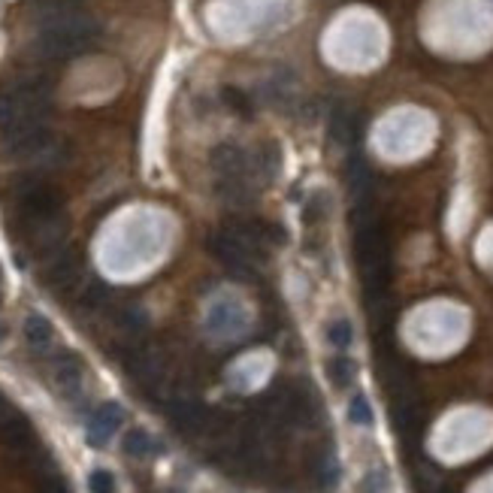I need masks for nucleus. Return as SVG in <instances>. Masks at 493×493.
<instances>
[{
    "label": "nucleus",
    "mask_w": 493,
    "mask_h": 493,
    "mask_svg": "<svg viewBox=\"0 0 493 493\" xmlns=\"http://www.w3.org/2000/svg\"><path fill=\"white\" fill-rule=\"evenodd\" d=\"M100 40V24L85 16V12H58V16L46 19L40 36H36V49L43 58L64 61L88 52Z\"/></svg>",
    "instance_id": "nucleus-1"
},
{
    "label": "nucleus",
    "mask_w": 493,
    "mask_h": 493,
    "mask_svg": "<svg viewBox=\"0 0 493 493\" xmlns=\"http://www.w3.org/2000/svg\"><path fill=\"white\" fill-rule=\"evenodd\" d=\"M12 197H16V209L21 221L46 218V215L61 212V191L43 182L40 176H21L12 182Z\"/></svg>",
    "instance_id": "nucleus-2"
},
{
    "label": "nucleus",
    "mask_w": 493,
    "mask_h": 493,
    "mask_svg": "<svg viewBox=\"0 0 493 493\" xmlns=\"http://www.w3.org/2000/svg\"><path fill=\"white\" fill-rule=\"evenodd\" d=\"M209 251L227 273L236 275V279H245V282L255 279V255H251L243 243H236L224 227L209 236Z\"/></svg>",
    "instance_id": "nucleus-3"
},
{
    "label": "nucleus",
    "mask_w": 493,
    "mask_h": 493,
    "mask_svg": "<svg viewBox=\"0 0 493 493\" xmlns=\"http://www.w3.org/2000/svg\"><path fill=\"white\" fill-rule=\"evenodd\" d=\"M21 227H24V239L31 243V248L46 258H55L67 239V215L64 212L34 218V221H21Z\"/></svg>",
    "instance_id": "nucleus-4"
},
{
    "label": "nucleus",
    "mask_w": 493,
    "mask_h": 493,
    "mask_svg": "<svg viewBox=\"0 0 493 493\" xmlns=\"http://www.w3.org/2000/svg\"><path fill=\"white\" fill-rule=\"evenodd\" d=\"M124 370H128V375L143 390H148V394H155V390L163 385V357L148 345L131 348L124 354Z\"/></svg>",
    "instance_id": "nucleus-5"
},
{
    "label": "nucleus",
    "mask_w": 493,
    "mask_h": 493,
    "mask_svg": "<svg viewBox=\"0 0 493 493\" xmlns=\"http://www.w3.org/2000/svg\"><path fill=\"white\" fill-rule=\"evenodd\" d=\"M170 421L173 427L185 436H197V433H206L209 430V412L200 400L194 397H173L170 400Z\"/></svg>",
    "instance_id": "nucleus-6"
},
{
    "label": "nucleus",
    "mask_w": 493,
    "mask_h": 493,
    "mask_svg": "<svg viewBox=\"0 0 493 493\" xmlns=\"http://www.w3.org/2000/svg\"><path fill=\"white\" fill-rule=\"evenodd\" d=\"M82 279V258L79 251H58L52 258V263L46 267V285L55 290V294H70V290L79 285Z\"/></svg>",
    "instance_id": "nucleus-7"
},
{
    "label": "nucleus",
    "mask_w": 493,
    "mask_h": 493,
    "mask_svg": "<svg viewBox=\"0 0 493 493\" xmlns=\"http://www.w3.org/2000/svg\"><path fill=\"white\" fill-rule=\"evenodd\" d=\"M212 170L218 173V179H248L251 173V158L243 146H233V143H221L212 148L209 155Z\"/></svg>",
    "instance_id": "nucleus-8"
},
{
    "label": "nucleus",
    "mask_w": 493,
    "mask_h": 493,
    "mask_svg": "<svg viewBox=\"0 0 493 493\" xmlns=\"http://www.w3.org/2000/svg\"><path fill=\"white\" fill-rule=\"evenodd\" d=\"M121 421H124V409L118 406V402H103V406L91 415V421H88V430H85L88 445L103 448L106 442L116 436V430L121 427Z\"/></svg>",
    "instance_id": "nucleus-9"
},
{
    "label": "nucleus",
    "mask_w": 493,
    "mask_h": 493,
    "mask_svg": "<svg viewBox=\"0 0 493 493\" xmlns=\"http://www.w3.org/2000/svg\"><path fill=\"white\" fill-rule=\"evenodd\" d=\"M34 439V430L28 424L24 415H19L16 409H9L4 418H0V442L9 448H28Z\"/></svg>",
    "instance_id": "nucleus-10"
},
{
    "label": "nucleus",
    "mask_w": 493,
    "mask_h": 493,
    "mask_svg": "<svg viewBox=\"0 0 493 493\" xmlns=\"http://www.w3.org/2000/svg\"><path fill=\"white\" fill-rule=\"evenodd\" d=\"M55 385H58V390H64V394L79 390V385H82V360L76 357V354L67 351L55 360Z\"/></svg>",
    "instance_id": "nucleus-11"
},
{
    "label": "nucleus",
    "mask_w": 493,
    "mask_h": 493,
    "mask_svg": "<svg viewBox=\"0 0 493 493\" xmlns=\"http://www.w3.org/2000/svg\"><path fill=\"white\" fill-rule=\"evenodd\" d=\"M215 194L227 206H248L255 200V185H248V179H218L215 182Z\"/></svg>",
    "instance_id": "nucleus-12"
},
{
    "label": "nucleus",
    "mask_w": 493,
    "mask_h": 493,
    "mask_svg": "<svg viewBox=\"0 0 493 493\" xmlns=\"http://www.w3.org/2000/svg\"><path fill=\"white\" fill-rule=\"evenodd\" d=\"M348 188L354 200H370L372 191V170L366 167L363 158H351L348 161Z\"/></svg>",
    "instance_id": "nucleus-13"
},
{
    "label": "nucleus",
    "mask_w": 493,
    "mask_h": 493,
    "mask_svg": "<svg viewBox=\"0 0 493 493\" xmlns=\"http://www.w3.org/2000/svg\"><path fill=\"white\" fill-rule=\"evenodd\" d=\"M221 100H224V106L230 109V112H236L239 118H245V121L255 118V103H251V97L243 91V88L224 85V88H221Z\"/></svg>",
    "instance_id": "nucleus-14"
},
{
    "label": "nucleus",
    "mask_w": 493,
    "mask_h": 493,
    "mask_svg": "<svg viewBox=\"0 0 493 493\" xmlns=\"http://www.w3.org/2000/svg\"><path fill=\"white\" fill-rule=\"evenodd\" d=\"M327 131H330L333 143H351L354 140V116L345 106H336L330 112V121H327Z\"/></svg>",
    "instance_id": "nucleus-15"
},
{
    "label": "nucleus",
    "mask_w": 493,
    "mask_h": 493,
    "mask_svg": "<svg viewBox=\"0 0 493 493\" xmlns=\"http://www.w3.org/2000/svg\"><path fill=\"white\" fill-rule=\"evenodd\" d=\"M24 339L31 342V348H46L52 342V324L43 315H28L24 318Z\"/></svg>",
    "instance_id": "nucleus-16"
},
{
    "label": "nucleus",
    "mask_w": 493,
    "mask_h": 493,
    "mask_svg": "<svg viewBox=\"0 0 493 493\" xmlns=\"http://www.w3.org/2000/svg\"><path fill=\"white\" fill-rule=\"evenodd\" d=\"M327 375H330V382L336 387H348L354 382V375H357V363L345 357V354H339V357L327 360Z\"/></svg>",
    "instance_id": "nucleus-17"
},
{
    "label": "nucleus",
    "mask_w": 493,
    "mask_h": 493,
    "mask_svg": "<svg viewBox=\"0 0 493 493\" xmlns=\"http://www.w3.org/2000/svg\"><path fill=\"white\" fill-rule=\"evenodd\" d=\"M315 478H318L321 490H333L339 484V463L330 451H324L318 460H315Z\"/></svg>",
    "instance_id": "nucleus-18"
},
{
    "label": "nucleus",
    "mask_w": 493,
    "mask_h": 493,
    "mask_svg": "<svg viewBox=\"0 0 493 493\" xmlns=\"http://www.w3.org/2000/svg\"><path fill=\"white\" fill-rule=\"evenodd\" d=\"M279 161H282V151L275 143H267V146H260L258 151V158L251 161V170H258L263 179H273L275 170H279Z\"/></svg>",
    "instance_id": "nucleus-19"
},
{
    "label": "nucleus",
    "mask_w": 493,
    "mask_h": 493,
    "mask_svg": "<svg viewBox=\"0 0 493 493\" xmlns=\"http://www.w3.org/2000/svg\"><path fill=\"white\" fill-rule=\"evenodd\" d=\"M155 451H158V445L146 430H131V433L124 436V454H131V457H148V454H155Z\"/></svg>",
    "instance_id": "nucleus-20"
},
{
    "label": "nucleus",
    "mask_w": 493,
    "mask_h": 493,
    "mask_svg": "<svg viewBox=\"0 0 493 493\" xmlns=\"http://www.w3.org/2000/svg\"><path fill=\"white\" fill-rule=\"evenodd\" d=\"M109 297H112V288L106 282L94 279V282H88L85 290H82V306L85 309H100V306H106L109 303Z\"/></svg>",
    "instance_id": "nucleus-21"
},
{
    "label": "nucleus",
    "mask_w": 493,
    "mask_h": 493,
    "mask_svg": "<svg viewBox=\"0 0 493 493\" xmlns=\"http://www.w3.org/2000/svg\"><path fill=\"white\" fill-rule=\"evenodd\" d=\"M327 342H330L333 348H339V351H345L354 342V327H351V321L336 318L330 327H327Z\"/></svg>",
    "instance_id": "nucleus-22"
},
{
    "label": "nucleus",
    "mask_w": 493,
    "mask_h": 493,
    "mask_svg": "<svg viewBox=\"0 0 493 493\" xmlns=\"http://www.w3.org/2000/svg\"><path fill=\"white\" fill-rule=\"evenodd\" d=\"M348 421H351V424H357V427H372L375 415H372L370 400H366L363 394H357V397H354V400L348 402Z\"/></svg>",
    "instance_id": "nucleus-23"
},
{
    "label": "nucleus",
    "mask_w": 493,
    "mask_h": 493,
    "mask_svg": "<svg viewBox=\"0 0 493 493\" xmlns=\"http://www.w3.org/2000/svg\"><path fill=\"white\" fill-rule=\"evenodd\" d=\"M118 324H121L128 333H143L146 327H148V318H146V312H143V309L128 306V309H121V312H118Z\"/></svg>",
    "instance_id": "nucleus-24"
},
{
    "label": "nucleus",
    "mask_w": 493,
    "mask_h": 493,
    "mask_svg": "<svg viewBox=\"0 0 493 493\" xmlns=\"http://www.w3.org/2000/svg\"><path fill=\"white\" fill-rule=\"evenodd\" d=\"M88 484H91V493H116V478L106 469H94L91 478H88Z\"/></svg>",
    "instance_id": "nucleus-25"
},
{
    "label": "nucleus",
    "mask_w": 493,
    "mask_h": 493,
    "mask_svg": "<svg viewBox=\"0 0 493 493\" xmlns=\"http://www.w3.org/2000/svg\"><path fill=\"white\" fill-rule=\"evenodd\" d=\"M321 206H324V194H312L306 209H303V221H306V224H318L324 218V209Z\"/></svg>",
    "instance_id": "nucleus-26"
},
{
    "label": "nucleus",
    "mask_w": 493,
    "mask_h": 493,
    "mask_svg": "<svg viewBox=\"0 0 493 493\" xmlns=\"http://www.w3.org/2000/svg\"><path fill=\"white\" fill-rule=\"evenodd\" d=\"M9 409H12V406H9V402H6V397H4V394H0V418H4V415H6Z\"/></svg>",
    "instance_id": "nucleus-27"
},
{
    "label": "nucleus",
    "mask_w": 493,
    "mask_h": 493,
    "mask_svg": "<svg viewBox=\"0 0 493 493\" xmlns=\"http://www.w3.org/2000/svg\"><path fill=\"white\" fill-rule=\"evenodd\" d=\"M58 4H73V0H58Z\"/></svg>",
    "instance_id": "nucleus-28"
}]
</instances>
